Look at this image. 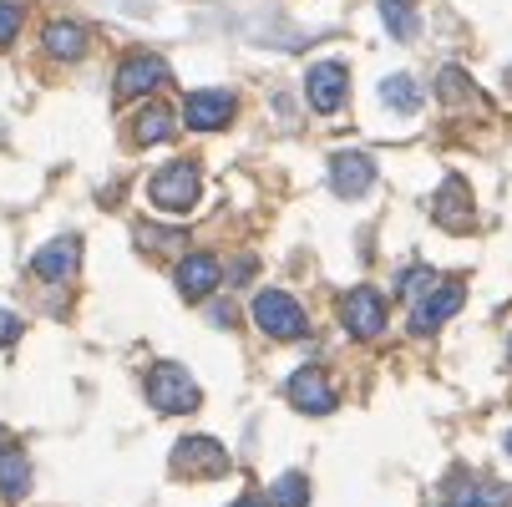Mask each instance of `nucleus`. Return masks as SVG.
I'll return each instance as SVG.
<instances>
[{"instance_id": "1", "label": "nucleus", "mask_w": 512, "mask_h": 507, "mask_svg": "<svg viewBox=\"0 0 512 507\" xmlns=\"http://www.w3.org/2000/svg\"><path fill=\"white\" fill-rule=\"evenodd\" d=\"M148 193H153V203H158V208H168V213H188V208L198 203V193H203L198 163H193V158H178V163L158 168V173H153V183H148Z\"/></svg>"}, {"instance_id": "2", "label": "nucleus", "mask_w": 512, "mask_h": 507, "mask_svg": "<svg viewBox=\"0 0 512 507\" xmlns=\"http://www.w3.org/2000/svg\"><path fill=\"white\" fill-rule=\"evenodd\" d=\"M148 401H153L158 411H168V416H188V411H198L203 391L193 386V376H188L183 366L163 360V366H153V376H148Z\"/></svg>"}, {"instance_id": "3", "label": "nucleus", "mask_w": 512, "mask_h": 507, "mask_svg": "<svg viewBox=\"0 0 512 507\" xmlns=\"http://www.w3.org/2000/svg\"><path fill=\"white\" fill-rule=\"evenodd\" d=\"M254 325L269 335V340H300L310 330L300 300H289L284 289H264V295L254 300Z\"/></svg>"}, {"instance_id": "4", "label": "nucleus", "mask_w": 512, "mask_h": 507, "mask_svg": "<svg viewBox=\"0 0 512 507\" xmlns=\"http://www.w3.org/2000/svg\"><path fill=\"white\" fill-rule=\"evenodd\" d=\"M340 320H345V330L355 340H376L386 330V300L376 295L371 284H355L350 295L340 300Z\"/></svg>"}, {"instance_id": "5", "label": "nucleus", "mask_w": 512, "mask_h": 507, "mask_svg": "<svg viewBox=\"0 0 512 507\" xmlns=\"http://www.w3.org/2000/svg\"><path fill=\"white\" fill-rule=\"evenodd\" d=\"M173 472L178 477H224L229 472V452L213 437H183L173 452Z\"/></svg>"}, {"instance_id": "6", "label": "nucleus", "mask_w": 512, "mask_h": 507, "mask_svg": "<svg viewBox=\"0 0 512 507\" xmlns=\"http://www.w3.org/2000/svg\"><path fill=\"white\" fill-rule=\"evenodd\" d=\"M284 396H289V406L305 411V416H325V411L335 406V386H330V376H325L320 366L295 371V376L284 381Z\"/></svg>"}, {"instance_id": "7", "label": "nucleus", "mask_w": 512, "mask_h": 507, "mask_svg": "<svg viewBox=\"0 0 512 507\" xmlns=\"http://www.w3.org/2000/svg\"><path fill=\"white\" fill-rule=\"evenodd\" d=\"M305 92H310V107L315 112H340L345 107V92H350L345 61H315L310 77H305Z\"/></svg>"}, {"instance_id": "8", "label": "nucleus", "mask_w": 512, "mask_h": 507, "mask_svg": "<svg viewBox=\"0 0 512 507\" xmlns=\"http://www.w3.org/2000/svg\"><path fill=\"white\" fill-rule=\"evenodd\" d=\"M371 183H376V158L371 153L345 148V153L330 158V188H335V198H360V193H371Z\"/></svg>"}, {"instance_id": "9", "label": "nucleus", "mask_w": 512, "mask_h": 507, "mask_svg": "<svg viewBox=\"0 0 512 507\" xmlns=\"http://www.w3.org/2000/svg\"><path fill=\"white\" fill-rule=\"evenodd\" d=\"M462 300H467V289L452 279V284H436L431 295H421L416 305H411V330L416 335H431L442 320H452L457 310H462Z\"/></svg>"}, {"instance_id": "10", "label": "nucleus", "mask_w": 512, "mask_h": 507, "mask_svg": "<svg viewBox=\"0 0 512 507\" xmlns=\"http://www.w3.org/2000/svg\"><path fill=\"white\" fill-rule=\"evenodd\" d=\"M163 82H168V61L153 56V51H137V56H127L122 71H117V97L132 102V97L153 92V87H163Z\"/></svg>"}, {"instance_id": "11", "label": "nucleus", "mask_w": 512, "mask_h": 507, "mask_svg": "<svg viewBox=\"0 0 512 507\" xmlns=\"http://www.w3.org/2000/svg\"><path fill=\"white\" fill-rule=\"evenodd\" d=\"M234 112H239L234 92H193V97L183 102V122H188L193 132H224V127L234 122Z\"/></svg>"}, {"instance_id": "12", "label": "nucleus", "mask_w": 512, "mask_h": 507, "mask_svg": "<svg viewBox=\"0 0 512 507\" xmlns=\"http://www.w3.org/2000/svg\"><path fill=\"white\" fill-rule=\"evenodd\" d=\"M77 264H82V239H77V234L51 239V244H46V249H36V259H31L36 279H46V284L71 279V274H77Z\"/></svg>"}, {"instance_id": "13", "label": "nucleus", "mask_w": 512, "mask_h": 507, "mask_svg": "<svg viewBox=\"0 0 512 507\" xmlns=\"http://www.w3.org/2000/svg\"><path fill=\"white\" fill-rule=\"evenodd\" d=\"M173 279H178V295L183 300H208L213 289H218V279H224V269H218L213 254H183Z\"/></svg>"}, {"instance_id": "14", "label": "nucleus", "mask_w": 512, "mask_h": 507, "mask_svg": "<svg viewBox=\"0 0 512 507\" xmlns=\"http://www.w3.org/2000/svg\"><path fill=\"white\" fill-rule=\"evenodd\" d=\"M431 213H436V224L442 229H457V234H467L472 229V193H467V183L462 178H447L442 188H436V203H431Z\"/></svg>"}, {"instance_id": "15", "label": "nucleus", "mask_w": 512, "mask_h": 507, "mask_svg": "<svg viewBox=\"0 0 512 507\" xmlns=\"http://www.w3.org/2000/svg\"><path fill=\"white\" fill-rule=\"evenodd\" d=\"M31 492V462L21 447H0V497L6 502H21Z\"/></svg>"}, {"instance_id": "16", "label": "nucleus", "mask_w": 512, "mask_h": 507, "mask_svg": "<svg viewBox=\"0 0 512 507\" xmlns=\"http://www.w3.org/2000/svg\"><path fill=\"white\" fill-rule=\"evenodd\" d=\"M41 46H46V56H56V61H77V56L87 51V31H82L77 21H51L46 36H41Z\"/></svg>"}, {"instance_id": "17", "label": "nucleus", "mask_w": 512, "mask_h": 507, "mask_svg": "<svg viewBox=\"0 0 512 507\" xmlns=\"http://www.w3.org/2000/svg\"><path fill=\"white\" fill-rule=\"evenodd\" d=\"M168 137H173V112L163 102L137 112V122H132V142H137V148H153V142H168Z\"/></svg>"}, {"instance_id": "18", "label": "nucleus", "mask_w": 512, "mask_h": 507, "mask_svg": "<svg viewBox=\"0 0 512 507\" xmlns=\"http://www.w3.org/2000/svg\"><path fill=\"white\" fill-rule=\"evenodd\" d=\"M381 102H386L391 112H406V117H411V112L421 107V87L406 77V71H396V77L381 82Z\"/></svg>"}, {"instance_id": "19", "label": "nucleus", "mask_w": 512, "mask_h": 507, "mask_svg": "<svg viewBox=\"0 0 512 507\" xmlns=\"http://www.w3.org/2000/svg\"><path fill=\"white\" fill-rule=\"evenodd\" d=\"M436 97H442L447 107H467V102H482L467 82V71L462 66H442V77H436Z\"/></svg>"}, {"instance_id": "20", "label": "nucleus", "mask_w": 512, "mask_h": 507, "mask_svg": "<svg viewBox=\"0 0 512 507\" xmlns=\"http://www.w3.org/2000/svg\"><path fill=\"white\" fill-rule=\"evenodd\" d=\"M381 16H386V31H391L396 41H411V36L421 31V21H416V6H411V0H381Z\"/></svg>"}, {"instance_id": "21", "label": "nucleus", "mask_w": 512, "mask_h": 507, "mask_svg": "<svg viewBox=\"0 0 512 507\" xmlns=\"http://www.w3.org/2000/svg\"><path fill=\"white\" fill-rule=\"evenodd\" d=\"M269 502H274V507H305V502H310V487H305V477H300V472H284V477H274V487H269Z\"/></svg>"}, {"instance_id": "22", "label": "nucleus", "mask_w": 512, "mask_h": 507, "mask_svg": "<svg viewBox=\"0 0 512 507\" xmlns=\"http://www.w3.org/2000/svg\"><path fill=\"white\" fill-rule=\"evenodd\" d=\"M396 289H401V300H411V305H416L421 295H431L436 284H431V269H426V264H416V269H406V274H401V284H396Z\"/></svg>"}, {"instance_id": "23", "label": "nucleus", "mask_w": 512, "mask_h": 507, "mask_svg": "<svg viewBox=\"0 0 512 507\" xmlns=\"http://www.w3.org/2000/svg\"><path fill=\"white\" fill-rule=\"evenodd\" d=\"M16 31H21V6H11V0H0V46L16 41Z\"/></svg>"}, {"instance_id": "24", "label": "nucleus", "mask_w": 512, "mask_h": 507, "mask_svg": "<svg viewBox=\"0 0 512 507\" xmlns=\"http://www.w3.org/2000/svg\"><path fill=\"white\" fill-rule=\"evenodd\" d=\"M16 335H21V320H16V315H6V310H0V345H11Z\"/></svg>"}, {"instance_id": "25", "label": "nucleus", "mask_w": 512, "mask_h": 507, "mask_svg": "<svg viewBox=\"0 0 512 507\" xmlns=\"http://www.w3.org/2000/svg\"><path fill=\"white\" fill-rule=\"evenodd\" d=\"M259 264L254 259H234V269H229V284H249V274H254Z\"/></svg>"}, {"instance_id": "26", "label": "nucleus", "mask_w": 512, "mask_h": 507, "mask_svg": "<svg viewBox=\"0 0 512 507\" xmlns=\"http://www.w3.org/2000/svg\"><path fill=\"white\" fill-rule=\"evenodd\" d=\"M234 507H274V502H264V497H239Z\"/></svg>"}, {"instance_id": "27", "label": "nucleus", "mask_w": 512, "mask_h": 507, "mask_svg": "<svg viewBox=\"0 0 512 507\" xmlns=\"http://www.w3.org/2000/svg\"><path fill=\"white\" fill-rule=\"evenodd\" d=\"M507 452H512V431H507Z\"/></svg>"}, {"instance_id": "28", "label": "nucleus", "mask_w": 512, "mask_h": 507, "mask_svg": "<svg viewBox=\"0 0 512 507\" xmlns=\"http://www.w3.org/2000/svg\"><path fill=\"white\" fill-rule=\"evenodd\" d=\"M507 355H512V340H507Z\"/></svg>"}, {"instance_id": "29", "label": "nucleus", "mask_w": 512, "mask_h": 507, "mask_svg": "<svg viewBox=\"0 0 512 507\" xmlns=\"http://www.w3.org/2000/svg\"><path fill=\"white\" fill-rule=\"evenodd\" d=\"M452 507H462V502H452Z\"/></svg>"}]
</instances>
